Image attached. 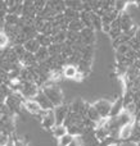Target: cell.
I'll return each instance as SVG.
<instances>
[{
	"mask_svg": "<svg viewBox=\"0 0 140 146\" xmlns=\"http://www.w3.org/2000/svg\"><path fill=\"white\" fill-rule=\"evenodd\" d=\"M13 91L10 90V87L7 85V83H1L0 85V104L5 103V100L8 99V96L12 94Z\"/></svg>",
	"mask_w": 140,
	"mask_h": 146,
	"instance_id": "22",
	"label": "cell"
},
{
	"mask_svg": "<svg viewBox=\"0 0 140 146\" xmlns=\"http://www.w3.org/2000/svg\"><path fill=\"white\" fill-rule=\"evenodd\" d=\"M90 104L86 103L85 100H82L81 98H77L73 103L69 105V109H71L72 113H76L79 115L86 118V113H87V108H89Z\"/></svg>",
	"mask_w": 140,
	"mask_h": 146,
	"instance_id": "5",
	"label": "cell"
},
{
	"mask_svg": "<svg viewBox=\"0 0 140 146\" xmlns=\"http://www.w3.org/2000/svg\"><path fill=\"white\" fill-rule=\"evenodd\" d=\"M62 45H63V44H62ZM62 45H59V44H51V45L48 48L49 55H50V56L61 55V54H62Z\"/></svg>",
	"mask_w": 140,
	"mask_h": 146,
	"instance_id": "30",
	"label": "cell"
},
{
	"mask_svg": "<svg viewBox=\"0 0 140 146\" xmlns=\"http://www.w3.org/2000/svg\"><path fill=\"white\" fill-rule=\"evenodd\" d=\"M79 69L76 66H71V64H67L63 67V76L64 78H69V80H77L79 77Z\"/></svg>",
	"mask_w": 140,
	"mask_h": 146,
	"instance_id": "14",
	"label": "cell"
},
{
	"mask_svg": "<svg viewBox=\"0 0 140 146\" xmlns=\"http://www.w3.org/2000/svg\"><path fill=\"white\" fill-rule=\"evenodd\" d=\"M23 109H25L27 113L32 114V115L37 117V118L40 117V114L43 113V109L40 108V105H39L35 100H25V103H23Z\"/></svg>",
	"mask_w": 140,
	"mask_h": 146,
	"instance_id": "10",
	"label": "cell"
},
{
	"mask_svg": "<svg viewBox=\"0 0 140 146\" xmlns=\"http://www.w3.org/2000/svg\"><path fill=\"white\" fill-rule=\"evenodd\" d=\"M86 118L89 119V121L94 122V123H99L100 121H102V117L99 115V113H98V110L95 109V106L93 105V104H90L89 108H87V113H86Z\"/></svg>",
	"mask_w": 140,
	"mask_h": 146,
	"instance_id": "15",
	"label": "cell"
},
{
	"mask_svg": "<svg viewBox=\"0 0 140 146\" xmlns=\"http://www.w3.org/2000/svg\"><path fill=\"white\" fill-rule=\"evenodd\" d=\"M32 100H35L36 103H37L39 105H40V108L43 109V110H49V109H54V106L51 105V103L49 101V99L45 96V94L43 92V90H41V88H40V91H39V94L32 99Z\"/></svg>",
	"mask_w": 140,
	"mask_h": 146,
	"instance_id": "11",
	"label": "cell"
},
{
	"mask_svg": "<svg viewBox=\"0 0 140 146\" xmlns=\"http://www.w3.org/2000/svg\"><path fill=\"white\" fill-rule=\"evenodd\" d=\"M8 140H9V136H8V135H5L4 132L0 129V146H4L5 144H7Z\"/></svg>",
	"mask_w": 140,
	"mask_h": 146,
	"instance_id": "35",
	"label": "cell"
},
{
	"mask_svg": "<svg viewBox=\"0 0 140 146\" xmlns=\"http://www.w3.org/2000/svg\"><path fill=\"white\" fill-rule=\"evenodd\" d=\"M39 121L41 122L43 128L51 131L54 126L57 124L55 122V114H54V109H49V110H43V113L39 117Z\"/></svg>",
	"mask_w": 140,
	"mask_h": 146,
	"instance_id": "2",
	"label": "cell"
},
{
	"mask_svg": "<svg viewBox=\"0 0 140 146\" xmlns=\"http://www.w3.org/2000/svg\"><path fill=\"white\" fill-rule=\"evenodd\" d=\"M19 22H21V17H18L15 14H9L8 13L4 18V23L9 26H19Z\"/></svg>",
	"mask_w": 140,
	"mask_h": 146,
	"instance_id": "24",
	"label": "cell"
},
{
	"mask_svg": "<svg viewBox=\"0 0 140 146\" xmlns=\"http://www.w3.org/2000/svg\"><path fill=\"white\" fill-rule=\"evenodd\" d=\"M4 146H15V145H14V139H13V136L9 137V140H8L7 144H5Z\"/></svg>",
	"mask_w": 140,
	"mask_h": 146,
	"instance_id": "38",
	"label": "cell"
},
{
	"mask_svg": "<svg viewBox=\"0 0 140 146\" xmlns=\"http://www.w3.org/2000/svg\"><path fill=\"white\" fill-rule=\"evenodd\" d=\"M68 146H84V144H82V139L81 137H75V140Z\"/></svg>",
	"mask_w": 140,
	"mask_h": 146,
	"instance_id": "36",
	"label": "cell"
},
{
	"mask_svg": "<svg viewBox=\"0 0 140 146\" xmlns=\"http://www.w3.org/2000/svg\"><path fill=\"white\" fill-rule=\"evenodd\" d=\"M84 28H85L84 25H82V22L80 19L72 21V22H69V25H68V31H73V32H77V33H80Z\"/></svg>",
	"mask_w": 140,
	"mask_h": 146,
	"instance_id": "26",
	"label": "cell"
},
{
	"mask_svg": "<svg viewBox=\"0 0 140 146\" xmlns=\"http://www.w3.org/2000/svg\"><path fill=\"white\" fill-rule=\"evenodd\" d=\"M80 41L84 46H90L95 42V31L91 28H84L80 32Z\"/></svg>",
	"mask_w": 140,
	"mask_h": 146,
	"instance_id": "8",
	"label": "cell"
},
{
	"mask_svg": "<svg viewBox=\"0 0 140 146\" xmlns=\"http://www.w3.org/2000/svg\"><path fill=\"white\" fill-rule=\"evenodd\" d=\"M19 63L22 64V67L28 68V67L36 66V64H37V60H36V58H35V54H31V53H28V51H26V53L19 58Z\"/></svg>",
	"mask_w": 140,
	"mask_h": 146,
	"instance_id": "12",
	"label": "cell"
},
{
	"mask_svg": "<svg viewBox=\"0 0 140 146\" xmlns=\"http://www.w3.org/2000/svg\"><path fill=\"white\" fill-rule=\"evenodd\" d=\"M73 140H75V137L72 136V135L67 133V135H64L63 137H61V139L58 140V146H68Z\"/></svg>",
	"mask_w": 140,
	"mask_h": 146,
	"instance_id": "31",
	"label": "cell"
},
{
	"mask_svg": "<svg viewBox=\"0 0 140 146\" xmlns=\"http://www.w3.org/2000/svg\"><path fill=\"white\" fill-rule=\"evenodd\" d=\"M111 146H118V141H117V142H115V144H112Z\"/></svg>",
	"mask_w": 140,
	"mask_h": 146,
	"instance_id": "39",
	"label": "cell"
},
{
	"mask_svg": "<svg viewBox=\"0 0 140 146\" xmlns=\"http://www.w3.org/2000/svg\"><path fill=\"white\" fill-rule=\"evenodd\" d=\"M33 7H35L36 12H37V14H39V13L46 7V1H44V0H35V1H33Z\"/></svg>",
	"mask_w": 140,
	"mask_h": 146,
	"instance_id": "33",
	"label": "cell"
},
{
	"mask_svg": "<svg viewBox=\"0 0 140 146\" xmlns=\"http://www.w3.org/2000/svg\"><path fill=\"white\" fill-rule=\"evenodd\" d=\"M67 40V31H61V32H58L57 35L51 36V41H53V44H59V45H62V44H64Z\"/></svg>",
	"mask_w": 140,
	"mask_h": 146,
	"instance_id": "25",
	"label": "cell"
},
{
	"mask_svg": "<svg viewBox=\"0 0 140 146\" xmlns=\"http://www.w3.org/2000/svg\"><path fill=\"white\" fill-rule=\"evenodd\" d=\"M49 50L48 48H40L39 49V51L35 54V58L36 60H37V63H44V62H46L49 59Z\"/></svg>",
	"mask_w": 140,
	"mask_h": 146,
	"instance_id": "21",
	"label": "cell"
},
{
	"mask_svg": "<svg viewBox=\"0 0 140 146\" xmlns=\"http://www.w3.org/2000/svg\"><path fill=\"white\" fill-rule=\"evenodd\" d=\"M13 139H14V145L15 146H28V141H27V140L18 139L15 135H13Z\"/></svg>",
	"mask_w": 140,
	"mask_h": 146,
	"instance_id": "34",
	"label": "cell"
},
{
	"mask_svg": "<svg viewBox=\"0 0 140 146\" xmlns=\"http://www.w3.org/2000/svg\"><path fill=\"white\" fill-rule=\"evenodd\" d=\"M43 92L45 94V96L49 99V101L51 103V105L54 108L59 105H63V101H64V96H63V92H62L61 87H59L57 83H53V82H46L45 85L41 87Z\"/></svg>",
	"mask_w": 140,
	"mask_h": 146,
	"instance_id": "1",
	"label": "cell"
},
{
	"mask_svg": "<svg viewBox=\"0 0 140 146\" xmlns=\"http://www.w3.org/2000/svg\"><path fill=\"white\" fill-rule=\"evenodd\" d=\"M23 48H25L26 51H28V53L31 54H36L39 51V49L41 48L40 44H39V41L36 40V38H31V40L26 41L25 45H23Z\"/></svg>",
	"mask_w": 140,
	"mask_h": 146,
	"instance_id": "17",
	"label": "cell"
},
{
	"mask_svg": "<svg viewBox=\"0 0 140 146\" xmlns=\"http://www.w3.org/2000/svg\"><path fill=\"white\" fill-rule=\"evenodd\" d=\"M139 126H140V122H139Z\"/></svg>",
	"mask_w": 140,
	"mask_h": 146,
	"instance_id": "41",
	"label": "cell"
},
{
	"mask_svg": "<svg viewBox=\"0 0 140 146\" xmlns=\"http://www.w3.org/2000/svg\"><path fill=\"white\" fill-rule=\"evenodd\" d=\"M91 13L93 12H85L82 10L80 13V21L82 22L85 28H91L93 30V22H91Z\"/></svg>",
	"mask_w": 140,
	"mask_h": 146,
	"instance_id": "18",
	"label": "cell"
},
{
	"mask_svg": "<svg viewBox=\"0 0 140 146\" xmlns=\"http://www.w3.org/2000/svg\"><path fill=\"white\" fill-rule=\"evenodd\" d=\"M118 19H120V25H121L122 33H127V32H130L131 30H134V28H135L133 19H131V17H130V14H127V13H126V10L121 13L120 17H118Z\"/></svg>",
	"mask_w": 140,
	"mask_h": 146,
	"instance_id": "6",
	"label": "cell"
},
{
	"mask_svg": "<svg viewBox=\"0 0 140 146\" xmlns=\"http://www.w3.org/2000/svg\"><path fill=\"white\" fill-rule=\"evenodd\" d=\"M123 110H125V108H123L122 96H120V98H118L116 101H113L112 109H111V114H109V118H115V117H117L118 114L122 113Z\"/></svg>",
	"mask_w": 140,
	"mask_h": 146,
	"instance_id": "13",
	"label": "cell"
},
{
	"mask_svg": "<svg viewBox=\"0 0 140 146\" xmlns=\"http://www.w3.org/2000/svg\"><path fill=\"white\" fill-rule=\"evenodd\" d=\"M69 111H71V109H69V105H59L57 106V108H54V114H55V122L57 124H64V121H66V118L68 117Z\"/></svg>",
	"mask_w": 140,
	"mask_h": 146,
	"instance_id": "7",
	"label": "cell"
},
{
	"mask_svg": "<svg viewBox=\"0 0 140 146\" xmlns=\"http://www.w3.org/2000/svg\"><path fill=\"white\" fill-rule=\"evenodd\" d=\"M118 146H136L135 142L130 141V140H127V141H121L118 142Z\"/></svg>",
	"mask_w": 140,
	"mask_h": 146,
	"instance_id": "37",
	"label": "cell"
},
{
	"mask_svg": "<svg viewBox=\"0 0 140 146\" xmlns=\"http://www.w3.org/2000/svg\"><path fill=\"white\" fill-rule=\"evenodd\" d=\"M10 46V40L7 35H5L4 31H0V51L5 50Z\"/></svg>",
	"mask_w": 140,
	"mask_h": 146,
	"instance_id": "29",
	"label": "cell"
},
{
	"mask_svg": "<svg viewBox=\"0 0 140 146\" xmlns=\"http://www.w3.org/2000/svg\"><path fill=\"white\" fill-rule=\"evenodd\" d=\"M36 40L39 41V44H40L41 48H49V46L53 44V41H51V37H49V36H45V35H41V33H39V35H37Z\"/></svg>",
	"mask_w": 140,
	"mask_h": 146,
	"instance_id": "28",
	"label": "cell"
},
{
	"mask_svg": "<svg viewBox=\"0 0 140 146\" xmlns=\"http://www.w3.org/2000/svg\"><path fill=\"white\" fill-rule=\"evenodd\" d=\"M135 119L134 121H131L130 123H127L126 126H123L122 128L120 129V132H118V142L121 141H127V140H130L131 135H133V129H134V126H135Z\"/></svg>",
	"mask_w": 140,
	"mask_h": 146,
	"instance_id": "9",
	"label": "cell"
},
{
	"mask_svg": "<svg viewBox=\"0 0 140 146\" xmlns=\"http://www.w3.org/2000/svg\"><path fill=\"white\" fill-rule=\"evenodd\" d=\"M136 146H140V141L138 142V144H136Z\"/></svg>",
	"mask_w": 140,
	"mask_h": 146,
	"instance_id": "40",
	"label": "cell"
},
{
	"mask_svg": "<svg viewBox=\"0 0 140 146\" xmlns=\"http://www.w3.org/2000/svg\"><path fill=\"white\" fill-rule=\"evenodd\" d=\"M112 104L109 100H105V99H100V100L95 101L93 105L95 106V109L98 110L99 115L102 118H109L111 114V109H112Z\"/></svg>",
	"mask_w": 140,
	"mask_h": 146,
	"instance_id": "4",
	"label": "cell"
},
{
	"mask_svg": "<svg viewBox=\"0 0 140 146\" xmlns=\"http://www.w3.org/2000/svg\"><path fill=\"white\" fill-rule=\"evenodd\" d=\"M51 133H53V136L55 137V139H61V137H63L64 135H67L68 132H67V128L64 124H55V126L51 128Z\"/></svg>",
	"mask_w": 140,
	"mask_h": 146,
	"instance_id": "19",
	"label": "cell"
},
{
	"mask_svg": "<svg viewBox=\"0 0 140 146\" xmlns=\"http://www.w3.org/2000/svg\"><path fill=\"white\" fill-rule=\"evenodd\" d=\"M40 91V87L35 82H23L22 87L18 92L26 99V100H32Z\"/></svg>",
	"mask_w": 140,
	"mask_h": 146,
	"instance_id": "3",
	"label": "cell"
},
{
	"mask_svg": "<svg viewBox=\"0 0 140 146\" xmlns=\"http://www.w3.org/2000/svg\"><path fill=\"white\" fill-rule=\"evenodd\" d=\"M108 35L111 36L112 41L116 40L117 37H120V36L122 35V30H121V25H120V19H118V18L112 23V25H111V31H109Z\"/></svg>",
	"mask_w": 140,
	"mask_h": 146,
	"instance_id": "16",
	"label": "cell"
},
{
	"mask_svg": "<svg viewBox=\"0 0 140 146\" xmlns=\"http://www.w3.org/2000/svg\"><path fill=\"white\" fill-rule=\"evenodd\" d=\"M91 22H93V30L94 31H102L103 30V21L102 17L95 13H91Z\"/></svg>",
	"mask_w": 140,
	"mask_h": 146,
	"instance_id": "23",
	"label": "cell"
},
{
	"mask_svg": "<svg viewBox=\"0 0 140 146\" xmlns=\"http://www.w3.org/2000/svg\"><path fill=\"white\" fill-rule=\"evenodd\" d=\"M127 4H129L127 1H121V0L115 1V9L117 10L118 13H122V12H125V8L127 7Z\"/></svg>",
	"mask_w": 140,
	"mask_h": 146,
	"instance_id": "32",
	"label": "cell"
},
{
	"mask_svg": "<svg viewBox=\"0 0 140 146\" xmlns=\"http://www.w3.org/2000/svg\"><path fill=\"white\" fill-rule=\"evenodd\" d=\"M66 7L77 10V12H80V13L84 10V7H82V1H81V0H76V1H75V0H67V1H66Z\"/></svg>",
	"mask_w": 140,
	"mask_h": 146,
	"instance_id": "27",
	"label": "cell"
},
{
	"mask_svg": "<svg viewBox=\"0 0 140 146\" xmlns=\"http://www.w3.org/2000/svg\"><path fill=\"white\" fill-rule=\"evenodd\" d=\"M63 15L66 17V19L68 21V22L80 19V12H77V10H75V9H71V8H67V7L63 12Z\"/></svg>",
	"mask_w": 140,
	"mask_h": 146,
	"instance_id": "20",
	"label": "cell"
}]
</instances>
